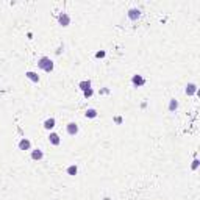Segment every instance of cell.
<instances>
[{
  "instance_id": "6da1fadb",
  "label": "cell",
  "mask_w": 200,
  "mask_h": 200,
  "mask_svg": "<svg viewBox=\"0 0 200 200\" xmlns=\"http://www.w3.org/2000/svg\"><path fill=\"white\" fill-rule=\"evenodd\" d=\"M38 67L42 69L44 72H52L53 71V61L49 57H41L38 59Z\"/></svg>"
},
{
  "instance_id": "7a4b0ae2",
  "label": "cell",
  "mask_w": 200,
  "mask_h": 200,
  "mask_svg": "<svg viewBox=\"0 0 200 200\" xmlns=\"http://www.w3.org/2000/svg\"><path fill=\"white\" fill-rule=\"evenodd\" d=\"M58 24L61 27H69L71 25V16L67 13H59L58 14Z\"/></svg>"
},
{
  "instance_id": "3957f363",
  "label": "cell",
  "mask_w": 200,
  "mask_h": 200,
  "mask_svg": "<svg viewBox=\"0 0 200 200\" xmlns=\"http://www.w3.org/2000/svg\"><path fill=\"white\" fill-rule=\"evenodd\" d=\"M132 83H133V86L135 88H141V86H144L146 85V78L142 77V75H133L132 77Z\"/></svg>"
},
{
  "instance_id": "277c9868",
  "label": "cell",
  "mask_w": 200,
  "mask_h": 200,
  "mask_svg": "<svg viewBox=\"0 0 200 200\" xmlns=\"http://www.w3.org/2000/svg\"><path fill=\"white\" fill-rule=\"evenodd\" d=\"M66 132H67V135L75 136V135L78 133V125L75 122H69L67 125H66Z\"/></svg>"
},
{
  "instance_id": "5b68a950",
  "label": "cell",
  "mask_w": 200,
  "mask_h": 200,
  "mask_svg": "<svg viewBox=\"0 0 200 200\" xmlns=\"http://www.w3.org/2000/svg\"><path fill=\"white\" fill-rule=\"evenodd\" d=\"M197 91H199V88H197L196 83H188L184 86V94L186 95H194V94H197Z\"/></svg>"
},
{
  "instance_id": "8992f818",
  "label": "cell",
  "mask_w": 200,
  "mask_h": 200,
  "mask_svg": "<svg viewBox=\"0 0 200 200\" xmlns=\"http://www.w3.org/2000/svg\"><path fill=\"white\" fill-rule=\"evenodd\" d=\"M17 147H19V150H30L31 149V142H30V139H27V138H22V139L19 141V144H17Z\"/></svg>"
},
{
  "instance_id": "52a82bcc",
  "label": "cell",
  "mask_w": 200,
  "mask_h": 200,
  "mask_svg": "<svg viewBox=\"0 0 200 200\" xmlns=\"http://www.w3.org/2000/svg\"><path fill=\"white\" fill-rule=\"evenodd\" d=\"M128 19L130 20H138L141 17V10L139 8H132V10H128Z\"/></svg>"
},
{
  "instance_id": "ba28073f",
  "label": "cell",
  "mask_w": 200,
  "mask_h": 200,
  "mask_svg": "<svg viewBox=\"0 0 200 200\" xmlns=\"http://www.w3.org/2000/svg\"><path fill=\"white\" fill-rule=\"evenodd\" d=\"M44 158V152L41 150V149H34V150H31V160H34V161H41Z\"/></svg>"
},
{
  "instance_id": "9c48e42d",
  "label": "cell",
  "mask_w": 200,
  "mask_h": 200,
  "mask_svg": "<svg viewBox=\"0 0 200 200\" xmlns=\"http://www.w3.org/2000/svg\"><path fill=\"white\" fill-rule=\"evenodd\" d=\"M49 142L52 144V146H59L61 144V138L58 133H50L49 135Z\"/></svg>"
},
{
  "instance_id": "30bf717a",
  "label": "cell",
  "mask_w": 200,
  "mask_h": 200,
  "mask_svg": "<svg viewBox=\"0 0 200 200\" xmlns=\"http://www.w3.org/2000/svg\"><path fill=\"white\" fill-rule=\"evenodd\" d=\"M55 123H57V120H55V117H49V119H45L44 123H42V127L45 130H52L55 127Z\"/></svg>"
},
{
  "instance_id": "8fae6325",
  "label": "cell",
  "mask_w": 200,
  "mask_h": 200,
  "mask_svg": "<svg viewBox=\"0 0 200 200\" xmlns=\"http://www.w3.org/2000/svg\"><path fill=\"white\" fill-rule=\"evenodd\" d=\"M25 77L28 78L30 81H33V83H39V75L36 72H33V71H28L25 74Z\"/></svg>"
},
{
  "instance_id": "7c38bea8",
  "label": "cell",
  "mask_w": 200,
  "mask_h": 200,
  "mask_svg": "<svg viewBox=\"0 0 200 200\" xmlns=\"http://www.w3.org/2000/svg\"><path fill=\"white\" fill-rule=\"evenodd\" d=\"M78 88L81 89V91H88V89H91V80H83V81H80L78 83Z\"/></svg>"
},
{
  "instance_id": "4fadbf2b",
  "label": "cell",
  "mask_w": 200,
  "mask_h": 200,
  "mask_svg": "<svg viewBox=\"0 0 200 200\" xmlns=\"http://www.w3.org/2000/svg\"><path fill=\"white\" fill-rule=\"evenodd\" d=\"M85 116L88 117V119H95V117H97V109L88 108V109H86V113H85Z\"/></svg>"
},
{
  "instance_id": "5bb4252c",
  "label": "cell",
  "mask_w": 200,
  "mask_h": 200,
  "mask_svg": "<svg viewBox=\"0 0 200 200\" xmlns=\"http://www.w3.org/2000/svg\"><path fill=\"white\" fill-rule=\"evenodd\" d=\"M66 172H67V175H71V177H75L78 174V167L75 166V164H72V166H69L67 169H66Z\"/></svg>"
},
{
  "instance_id": "9a60e30c",
  "label": "cell",
  "mask_w": 200,
  "mask_h": 200,
  "mask_svg": "<svg viewBox=\"0 0 200 200\" xmlns=\"http://www.w3.org/2000/svg\"><path fill=\"white\" fill-rule=\"evenodd\" d=\"M177 109H178V102L175 99H170L169 100V111L170 113H175Z\"/></svg>"
},
{
  "instance_id": "2e32d148",
  "label": "cell",
  "mask_w": 200,
  "mask_h": 200,
  "mask_svg": "<svg viewBox=\"0 0 200 200\" xmlns=\"http://www.w3.org/2000/svg\"><path fill=\"white\" fill-rule=\"evenodd\" d=\"M199 164H200L199 158H194V161H192V164H191V169H192V170H197V169H199Z\"/></svg>"
},
{
  "instance_id": "e0dca14e",
  "label": "cell",
  "mask_w": 200,
  "mask_h": 200,
  "mask_svg": "<svg viewBox=\"0 0 200 200\" xmlns=\"http://www.w3.org/2000/svg\"><path fill=\"white\" fill-rule=\"evenodd\" d=\"M92 94H94V91H92V88H91V89H88V91H85V92H83V95H85V97H86V99H89V97H92Z\"/></svg>"
},
{
  "instance_id": "ac0fdd59",
  "label": "cell",
  "mask_w": 200,
  "mask_h": 200,
  "mask_svg": "<svg viewBox=\"0 0 200 200\" xmlns=\"http://www.w3.org/2000/svg\"><path fill=\"white\" fill-rule=\"evenodd\" d=\"M105 55H106V53L103 52V50H102V52H97V53H95V58H103Z\"/></svg>"
},
{
  "instance_id": "d6986e66",
  "label": "cell",
  "mask_w": 200,
  "mask_h": 200,
  "mask_svg": "<svg viewBox=\"0 0 200 200\" xmlns=\"http://www.w3.org/2000/svg\"><path fill=\"white\" fill-rule=\"evenodd\" d=\"M105 200H109V199H108V197H106V199H105Z\"/></svg>"
}]
</instances>
